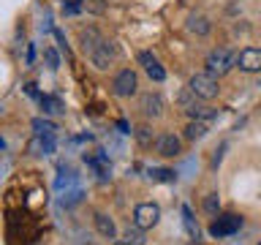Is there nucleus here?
Returning a JSON list of instances; mask_svg holds the SVG:
<instances>
[{"instance_id": "f257e3e1", "label": "nucleus", "mask_w": 261, "mask_h": 245, "mask_svg": "<svg viewBox=\"0 0 261 245\" xmlns=\"http://www.w3.org/2000/svg\"><path fill=\"white\" fill-rule=\"evenodd\" d=\"M191 93L196 98H201V101H210V98H215L220 93V85H218V77H212V74H193L191 77Z\"/></svg>"}, {"instance_id": "f03ea898", "label": "nucleus", "mask_w": 261, "mask_h": 245, "mask_svg": "<svg viewBox=\"0 0 261 245\" xmlns=\"http://www.w3.org/2000/svg\"><path fill=\"white\" fill-rule=\"evenodd\" d=\"M237 63V55L228 52V49H212V52L207 55V74H212V77H223V74L231 71V65Z\"/></svg>"}, {"instance_id": "7ed1b4c3", "label": "nucleus", "mask_w": 261, "mask_h": 245, "mask_svg": "<svg viewBox=\"0 0 261 245\" xmlns=\"http://www.w3.org/2000/svg\"><path fill=\"white\" fill-rule=\"evenodd\" d=\"M158 218H161V207L158 204H152V202H142V204H136V210H134V224L139 229H150L158 224Z\"/></svg>"}, {"instance_id": "20e7f679", "label": "nucleus", "mask_w": 261, "mask_h": 245, "mask_svg": "<svg viewBox=\"0 0 261 245\" xmlns=\"http://www.w3.org/2000/svg\"><path fill=\"white\" fill-rule=\"evenodd\" d=\"M215 218H218V220H212V226H210V234H212V237H228V234H234L237 229L242 226V218L234 215V212L215 215Z\"/></svg>"}, {"instance_id": "39448f33", "label": "nucleus", "mask_w": 261, "mask_h": 245, "mask_svg": "<svg viewBox=\"0 0 261 245\" xmlns=\"http://www.w3.org/2000/svg\"><path fill=\"white\" fill-rule=\"evenodd\" d=\"M136 87H139V82H136V74L130 71V68H122L117 77H114V82H112L114 95H120V98L134 95V93H136Z\"/></svg>"}, {"instance_id": "423d86ee", "label": "nucleus", "mask_w": 261, "mask_h": 245, "mask_svg": "<svg viewBox=\"0 0 261 245\" xmlns=\"http://www.w3.org/2000/svg\"><path fill=\"white\" fill-rule=\"evenodd\" d=\"M179 106H182V112L191 120H204V117H212V114H215L210 106H204V104L196 101L193 93H182V95H179Z\"/></svg>"}, {"instance_id": "0eeeda50", "label": "nucleus", "mask_w": 261, "mask_h": 245, "mask_svg": "<svg viewBox=\"0 0 261 245\" xmlns=\"http://www.w3.org/2000/svg\"><path fill=\"white\" fill-rule=\"evenodd\" d=\"M237 65H240L242 71H248V74L261 71V49H253V46L242 49V52L237 55Z\"/></svg>"}, {"instance_id": "6e6552de", "label": "nucleus", "mask_w": 261, "mask_h": 245, "mask_svg": "<svg viewBox=\"0 0 261 245\" xmlns=\"http://www.w3.org/2000/svg\"><path fill=\"white\" fill-rule=\"evenodd\" d=\"M139 63L144 65L147 77H150L152 82H163L166 79V71H163V65L158 63V57L150 55V52H139Z\"/></svg>"}, {"instance_id": "1a4fd4ad", "label": "nucleus", "mask_w": 261, "mask_h": 245, "mask_svg": "<svg viewBox=\"0 0 261 245\" xmlns=\"http://www.w3.org/2000/svg\"><path fill=\"white\" fill-rule=\"evenodd\" d=\"M112 57H114V52H112V44H109V41H101V44H98L93 52H90V60L95 63V68H109Z\"/></svg>"}, {"instance_id": "9d476101", "label": "nucleus", "mask_w": 261, "mask_h": 245, "mask_svg": "<svg viewBox=\"0 0 261 245\" xmlns=\"http://www.w3.org/2000/svg\"><path fill=\"white\" fill-rule=\"evenodd\" d=\"M179 139L174 134H163L158 142H155V150H158L161 155H166V158H171V155H179Z\"/></svg>"}, {"instance_id": "9b49d317", "label": "nucleus", "mask_w": 261, "mask_h": 245, "mask_svg": "<svg viewBox=\"0 0 261 245\" xmlns=\"http://www.w3.org/2000/svg\"><path fill=\"white\" fill-rule=\"evenodd\" d=\"M95 229H98V234L106 237V240H114V234H117V226H114V220L106 215V212H95Z\"/></svg>"}, {"instance_id": "f8f14e48", "label": "nucleus", "mask_w": 261, "mask_h": 245, "mask_svg": "<svg viewBox=\"0 0 261 245\" xmlns=\"http://www.w3.org/2000/svg\"><path fill=\"white\" fill-rule=\"evenodd\" d=\"M30 153L33 155H49V153H55V136H38L30 142Z\"/></svg>"}, {"instance_id": "ddd939ff", "label": "nucleus", "mask_w": 261, "mask_h": 245, "mask_svg": "<svg viewBox=\"0 0 261 245\" xmlns=\"http://www.w3.org/2000/svg\"><path fill=\"white\" fill-rule=\"evenodd\" d=\"M142 109H144V114H150V117H158V114L163 112V98L155 95V93L142 95Z\"/></svg>"}, {"instance_id": "4468645a", "label": "nucleus", "mask_w": 261, "mask_h": 245, "mask_svg": "<svg viewBox=\"0 0 261 245\" xmlns=\"http://www.w3.org/2000/svg\"><path fill=\"white\" fill-rule=\"evenodd\" d=\"M79 38H82V46H85V52H87V55L93 52V49H95V46L103 41V38H101V33H98L95 28H87V30H82V36H79Z\"/></svg>"}, {"instance_id": "2eb2a0df", "label": "nucleus", "mask_w": 261, "mask_h": 245, "mask_svg": "<svg viewBox=\"0 0 261 245\" xmlns=\"http://www.w3.org/2000/svg\"><path fill=\"white\" fill-rule=\"evenodd\" d=\"M122 242H128V245H144V229H139L136 224L128 226L125 232H122Z\"/></svg>"}, {"instance_id": "dca6fc26", "label": "nucleus", "mask_w": 261, "mask_h": 245, "mask_svg": "<svg viewBox=\"0 0 261 245\" xmlns=\"http://www.w3.org/2000/svg\"><path fill=\"white\" fill-rule=\"evenodd\" d=\"M204 134H207V126H204L201 120H191L185 126V139H191V142H193V139H201Z\"/></svg>"}, {"instance_id": "f3484780", "label": "nucleus", "mask_w": 261, "mask_h": 245, "mask_svg": "<svg viewBox=\"0 0 261 245\" xmlns=\"http://www.w3.org/2000/svg\"><path fill=\"white\" fill-rule=\"evenodd\" d=\"M182 220H185V229H188V234L193 237V240H199V224H196V218H193V212H191V207H182Z\"/></svg>"}, {"instance_id": "a211bd4d", "label": "nucleus", "mask_w": 261, "mask_h": 245, "mask_svg": "<svg viewBox=\"0 0 261 245\" xmlns=\"http://www.w3.org/2000/svg\"><path fill=\"white\" fill-rule=\"evenodd\" d=\"M33 128H36V134L38 136H55V122H49V120H41V117H36L33 120Z\"/></svg>"}, {"instance_id": "6ab92c4d", "label": "nucleus", "mask_w": 261, "mask_h": 245, "mask_svg": "<svg viewBox=\"0 0 261 245\" xmlns=\"http://www.w3.org/2000/svg\"><path fill=\"white\" fill-rule=\"evenodd\" d=\"M193 33H199V36H207L210 33V22H207V16H191V24H188Z\"/></svg>"}, {"instance_id": "aec40b11", "label": "nucleus", "mask_w": 261, "mask_h": 245, "mask_svg": "<svg viewBox=\"0 0 261 245\" xmlns=\"http://www.w3.org/2000/svg\"><path fill=\"white\" fill-rule=\"evenodd\" d=\"M204 212H207V215H218V212H220V199H218V193L204 196Z\"/></svg>"}, {"instance_id": "412c9836", "label": "nucleus", "mask_w": 261, "mask_h": 245, "mask_svg": "<svg viewBox=\"0 0 261 245\" xmlns=\"http://www.w3.org/2000/svg\"><path fill=\"white\" fill-rule=\"evenodd\" d=\"M150 175H152V180H161V183H171V180L177 177L171 169H152Z\"/></svg>"}, {"instance_id": "4be33fe9", "label": "nucleus", "mask_w": 261, "mask_h": 245, "mask_svg": "<svg viewBox=\"0 0 261 245\" xmlns=\"http://www.w3.org/2000/svg\"><path fill=\"white\" fill-rule=\"evenodd\" d=\"M44 57H46V63H49V68H52V71L60 68V57H57V52H55L52 46H46V49H44Z\"/></svg>"}, {"instance_id": "5701e85b", "label": "nucleus", "mask_w": 261, "mask_h": 245, "mask_svg": "<svg viewBox=\"0 0 261 245\" xmlns=\"http://www.w3.org/2000/svg\"><path fill=\"white\" fill-rule=\"evenodd\" d=\"M136 139H139V144H152V131L150 128H147V126H142V128H139L136 131Z\"/></svg>"}, {"instance_id": "b1692460", "label": "nucleus", "mask_w": 261, "mask_h": 245, "mask_svg": "<svg viewBox=\"0 0 261 245\" xmlns=\"http://www.w3.org/2000/svg\"><path fill=\"white\" fill-rule=\"evenodd\" d=\"M41 106H44V112H60V101H57V98L41 95Z\"/></svg>"}, {"instance_id": "393cba45", "label": "nucleus", "mask_w": 261, "mask_h": 245, "mask_svg": "<svg viewBox=\"0 0 261 245\" xmlns=\"http://www.w3.org/2000/svg\"><path fill=\"white\" fill-rule=\"evenodd\" d=\"M73 180H76V177H73V175H65V177H57V183H55V185H57V191H63V188H65V185H71V183H73Z\"/></svg>"}, {"instance_id": "a878e982", "label": "nucleus", "mask_w": 261, "mask_h": 245, "mask_svg": "<svg viewBox=\"0 0 261 245\" xmlns=\"http://www.w3.org/2000/svg\"><path fill=\"white\" fill-rule=\"evenodd\" d=\"M85 6L90 8V11H95V14L103 11V3H101V0H90V3H85Z\"/></svg>"}, {"instance_id": "bb28decb", "label": "nucleus", "mask_w": 261, "mask_h": 245, "mask_svg": "<svg viewBox=\"0 0 261 245\" xmlns=\"http://www.w3.org/2000/svg\"><path fill=\"white\" fill-rule=\"evenodd\" d=\"M0 150H3V139H0Z\"/></svg>"}, {"instance_id": "cd10ccee", "label": "nucleus", "mask_w": 261, "mask_h": 245, "mask_svg": "<svg viewBox=\"0 0 261 245\" xmlns=\"http://www.w3.org/2000/svg\"><path fill=\"white\" fill-rule=\"evenodd\" d=\"M117 245H128V242H117Z\"/></svg>"}, {"instance_id": "c85d7f7f", "label": "nucleus", "mask_w": 261, "mask_h": 245, "mask_svg": "<svg viewBox=\"0 0 261 245\" xmlns=\"http://www.w3.org/2000/svg\"><path fill=\"white\" fill-rule=\"evenodd\" d=\"M258 245H261V242H258Z\"/></svg>"}]
</instances>
